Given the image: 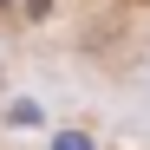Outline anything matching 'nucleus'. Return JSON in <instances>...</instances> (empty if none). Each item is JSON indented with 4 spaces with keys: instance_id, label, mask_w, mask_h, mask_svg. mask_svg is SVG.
Masks as SVG:
<instances>
[{
    "instance_id": "obj_2",
    "label": "nucleus",
    "mask_w": 150,
    "mask_h": 150,
    "mask_svg": "<svg viewBox=\"0 0 150 150\" xmlns=\"http://www.w3.org/2000/svg\"><path fill=\"white\" fill-rule=\"evenodd\" d=\"M59 150H91V144L85 137H59Z\"/></svg>"
},
{
    "instance_id": "obj_3",
    "label": "nucleus",
    "mask_w": 150,
    "mask_h": 150,
    "mask_svg": "<svg viewBox=\"0 0 150 150\" xmlns=\"http://www.w3.org/2000/svg\"><path fill=\"white\" fill-rule=\"evenodd\" d=\"M7 13H13V0H0V20H7Z\"/></svg>"
},
{
    "instance_id": "obj_1",
    "label": "nucleus",
    "mask_w": 150,
    "mask_h": 150,
    "mask_svg": "<svg viewBox=\"0 0 150 150\" xmlns=\"http://www.w3.org/2000/svg\"><path fill=\"white\" fill-rule=\"evenodd\" d=\"M7 117H13V124H39V105H33V98H13Z\"/></svg>"
}]
</instances>
